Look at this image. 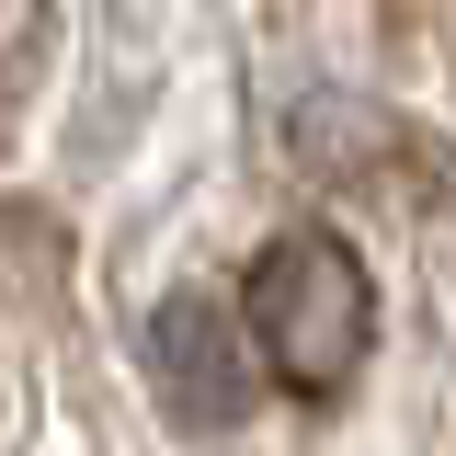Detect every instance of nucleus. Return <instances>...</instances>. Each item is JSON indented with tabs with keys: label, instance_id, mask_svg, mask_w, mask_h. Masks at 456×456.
<instances>
[{
	"label": "nucleus",
	"instance_id": "nucleus-1",
	"mask_svg": "<svg viewBox=\"0 0 456 456\" xmlns=\"http://www.w3.org/2000/svg\"><path fill=\"white\" fill-rule=\"evenodd\" d=\"M240 320H251V342H263V365H274L285 388H342L365 365V342H377V297H365L354 240L342 228H285V240H263Z\"/></svg>",
	"mask_w": 456,
	"mask_h": 456
},
{
	"label": "nucleus",
	"instance_id": "nucleus-2",
	"mask_svg": "<svg viewBox=\"0 0 456 456\" xmlns=\"http://www.w3.org/2000/svg\"><path fill=\"white\" fill-rule=\"evenodd\" d=\"M149 377H160L183 434H228L251 411V342H240V320H228L217 297H171L160 320H149Z\"/></svg>",
	"mask_w": 456,
	"mask_h": 456
}]
</instances>
